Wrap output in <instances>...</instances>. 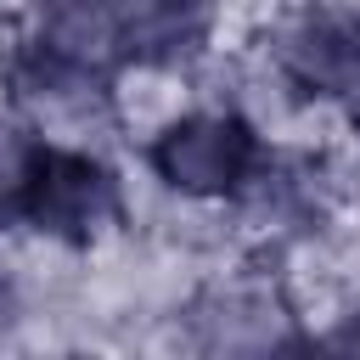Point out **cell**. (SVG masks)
Wrapping results in <instances>:
<instances>
[{
  "label": "cell",
  "mask_w": 360,
  "mask_h": 360,
  "mask_svg": "<svg viewBox=\"0 0 360 360\" xmlns=\"http://www.w3.org/2000/svg\"><path fill=\"white\" fill-rule=\"evenodd\" d=\"M270 135L225 96H191L141 135L146 174L186 208H231L259 174Z\"/></svg>",
  "instance_id": "obj_1"
},
{
  "label": "cell",
  "mask_w": 360,
  "mask_h": 360,
  "mask_svg": "<svg viewBox=\"0 0 360 360\" xmlns=\"http://www.w3.org/2000/svg\"><path fill=\"white\" fill-rule=\"evenodd\" d=\"M259 68L292 112H360V0H287L259 34Z\"/></svg>",
  "instance_id": "obj_2"
},
{
  "label": "cell",
  "mask_w": 360,
  "mask_h": 360,
  "mask_svg": "<svg viewBox=\"0 0 360 360\" xmlns=\"http://www.w3.org/2000/svg\"><path fill=\"white\" fill-rule=\"evenodd\" d=\"M0 101L45 146H101L107 152L112 135H124L112 73L68 62L22 28L6 34V45H0Z\"/></svg>",
  "instance_id": "obj_3"
},
{
  "label": "cell",
  "mask_w": 360,
  "mask_h": 360,
  "mask_svg": "<svg viewBox=\"0 0 360 360\" xmlns=\"http://www.w3.org/2000/svg\"><path fill=\"white\" fill-rule=\"evenodd\" d=\"M17 225L56 253H90L129 225V186L101 146H45Z\"/></svg>",
  "instance_id": "obj_4"
},
{
  "label": "cell",
  "mask_w": 360,
  "mask_h": 360,
  "mask_svg": "<svg viewBox=\"0 0 360 360\" xmlns=\"http://www.w3.org/2000/svg\"><path fill=\"white\" fill-rule=\"evenodd\" d=\"M174 326H180V343L197 354H264V349L309 343L292 287L270 270L259 276L236 270L191 287V298L174 309Z\"/></svg>",
  "instance_id": "obj_5"
},
{
  "label": "cell",
  "mask_w": 360,
  "mask_h": 360,
  "mask_svg": "<svg viewBox=\"0 0 360 360\" xmlns=\"http://www.w3.org/2000/svg\"><path fill=\"white\" fill-rule=\"evenodd\" d=\"M39 163H45V141L0 101V225L22 219V202L39 180Z\"/></svg>",
  "instance_id": "obj_6"
},
{
  "label": "cell",
  "mask_w": 360,
  "mask_h": 360,
  "mask_svg": "<svg viewBox=\"0 0 360 360\" xmlns=\"http://www.w3.org/2000/svg\"><path fill=\"white\" fill-rule=\"evenodd\" d=\"M309 343L315 349H343V354H360V298L354 304H343L321 332H309Z\"/></svg>",
  "instance_id": "obj_7"
},
{
  "label": "cell",
  "mask_w": 360,
  "mask_h": 360,
  "mask_svg": "<svg viewBox=\"0 0 360 360\" xmlns=\"http://www.w3.org/2000/svg\"><path fill=\"white\" fill-rule=\"evenodd\" d=\"M22 321H28V287L11 264H0V343H11Z\"/></svg>",
  "instance_id": "obj_8"
}]
</instances>
